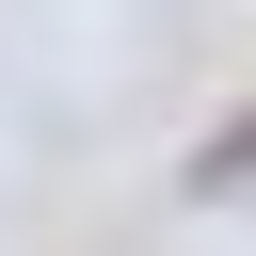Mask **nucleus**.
Segmentation results:
<instances>
[{
  "mask_svg": "<svg viewBox=\"0 0 256 256\" xmlns=\"http://www.w3.org/2000/svg\"><path fill=\"white\" fill-rule=\"evenodd\" d=\"M192 192H256V112H224V128L192 144Z\"/></svg>",
  "mask_w": 256,
  "mask_h": 256,
  "instance_id": "nucleus-1",
  "label": "nucleus"
}]
</instances>
